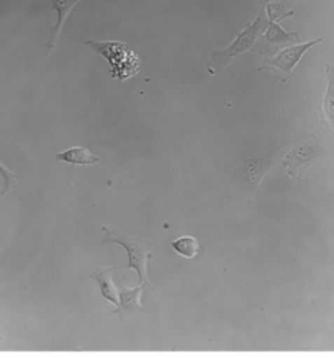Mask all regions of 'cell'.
<instances>
[{
  "label": "cell",
  "mask_w": 334,
  "mask_h": 358,
  "mask_svg": "<svg viewBox=\"0 0 334 358\" xmlns=\"http://www.w3.org/2000/svg\"><path fill=\"white\" fill-rule=\"evenodd\" d=\"M287 141L285 139H272L265 148L249 156L243 164H239L233 172L230 182V196L236 201L251 203L260 182L270 169L279 161H282Z\"/></svg>",
  "instance_id": "6da1fadb"
},
{
  "label": "cell",
  "mask_w": 334,
  "mask_h": 358,
  "mask_svg": "<svg viewBox=\"0 0 334 358\" xmlns=\"http://www.w3.org/2000/svg\"><path fill=\"white\" fill-rule=\"evenodd\" d=\"M324 156H328V151L313 134L298 133L287 141L282 164L284 167H287L290 177L295 180H302L305 172Z\"/></svg>",
  "instance_id": "7a4b0ae2"
},
{
  "label": "cell",
  "mask_w": 334,
  "mask_h": 358,
  "mask_svg": "<svg viewBox=\"0 0 334 358\" xmlns=\"http://www.w3.org/2000/svg\"><path fill=\"white\" fill-rule=\"evenodd\" d=\"M267 23L269 18L267 13H265V6L263 3V8H260L258 18H256L253 23H249V25H246L243 28V31L238 33L236 40L231 43L226 50L213 51L210 61H208V72H210V74H218V72L225 71L236 57L253 50L258 38L263 35L265 28H267Z\"/></svg>",
  "instance_id": "3957f363"
},
{
  "label": "cell",
  "mask_w": 334,
  "mask_h": 358,
  "mask_svg": "<svg viewBox=\"0 0 334 358\" xmlns=\"http://www.w3.org/2000/svg\"><path fill=\"white\" fill-rule=\"evenodd\" d=\"M105 239L102 241L104 244H118L127 250L128 255V268H133L138 272L139 283L146 285L148 288H154L153 283L149 282L148 277V260L151 259V250L154 248L153 243L143 239V237H137L127 232L117 229V227L104 226Z\"/></svg>",
  "instance_id": "277c9868"
},
{
  "label": "cell",
  "mask_w": 334,
  "mask_h": 358,
  "mask_svg": "<svg viewBox=\"0 0 334 358\" xmlns=\"http://www.w3.org/2000/svg\"><path fill=\"white\" fill-rule=\"evenodd\" d=\"M85 45L90 46L97 55L109 59L111 66V77H115V79H130L138 72V57L123 43L89 40L85 41Z\"/></svg>",
  "instance_id": "5b68a950"
},
{
  "label": "cell",
  "mask_w": 334,
  "mask_h": 358,
  "mask_svg": "<svg viewBox=\"0 0 334 358\" xmlns=\"http://www.w3.org/2000/svg\"><path fill=\"white\" fill-rule=\"evenodd\" d=\"M318 43H321V38L308 43H300V45L297 43V45L290 48H284V50L279 51L274 57L265 61L264 64L259 67V71H269L275 79H279L280 82H287L293 77L295 66L302 61L305 52H307L312 46L318 45Z\"/></svg>",
  "instance_id": "8992f818"
},
{
  "label": "cell",
  "mask_w": 334,
  "mask_h": 358,
  "mask_svg": "<svg viewBox=\"0 0 334 358\" xmlns=\"http://www.w3.org/2000/svg\"><path fill=\"white\" fill-rule=\"evenodd\" d=\"M120 303L118 308L115 311H111V316H118L122 321L125 319L133 316L137 313H144L146 308L139 303V298H141L143 293V283H139L138 287L134 288H128L125 285H120Z\"/></svg>",
  "instance_id": "52a82bcc"
},
{
  "label": "cell",
  "mask_w": 334,
  "mask_h": 358,
  "mask_svg": "<svg viewBox=\"0 0 334 358\" xmlns=\"http://www.w3.org/2000/svg\"><path fill=\"white\" fill-rule=\"evenodd\" d=\"M79 2H81V0H51L53 10L57 13V20H56V25L51 28L50 41L46 43V56L48 57H50L53 55V51H55V48L57 45V40H60V35L62 31V27H64V23L67 20V17H69L71 10Z\"/></svg>",
  "instance_id": "ba28073f"
},
{
  "label": "cell",
  "mask_w": 334,
  "mask_h": 358,
  "mask_svg": "<svg viewBox=\"0 0 334 358\" xmlns=\"http://www.w3.org/2000/svg\"><path fill=\"white\" fill-rule=\"evenodd\" d=\"M326 79H328V87H326V92H324V96L318 111H319L321 124L333 134L334 138V66L331 64H326Z\"/></svg>",
  "instance_id": "9c48e42d"
},
{
  "label": "cell",
  "mask_w": 334,
  "mask_h": 358,
  "mask_svg": "<svg viewBox=\"0 0 334 358\" xmlns=\"http://www.w3.org/2000/svg\"><path fill=\"white\" fill-rule=\"evenodd\" d=\"M115 268L117 267L95 268L90 272V278L95 280V282L99 283L102 296H104L106 301H110L111 304H115V306H117V304L120 303V289L117 288V285H115L113 278H111Z\"/></svg>",
  "instance_id": "30bf717a"
},
{
  "label": "cell",
  "mask_w": 334,
  "mask_h": 358,
  "mask_svg": "<svg viewBox=\"0 0 334 358\" xmlns=\"http://www.w3.org/2000/svg\"><path fill=\"white\" fill-rule=\"evenodd\" d=\"M300 36L297 33H287L282 30V27L279 25L277 22H269L267 28L264 30V38L263 45L267 48H275L280 45H293V43H298Z\"/></svg>",
  "instance_id": "8fae6325"
},
{
  "label": "cell",
  "mask_w": 334,
  "mask_h": 358,
  "mask_svg": "<svg viewBox=\"0 0 334 358\" xmlns=\"http://www.w3.org/2000/svg\"><path fill=\"white\" fill-rule=\"evenodd\" d=\"M57 162L71 164V166H97L100 159L94 156L87 148H71L60 154H56Z\"/></svg>",
  "instance_id": "7c38bea8"
},
{
  "label": "cell",
  "mask_w": 334,
  "mask_h": 358,
  "mask_svg": "<svg viewBox=\"0 0 334 358\" xmlns=\"http://www.w3.org/2000/svg\"><path fill=\"white\" fill-rule=\"evenodd\" d=\"M171 248L186 259H193L198 254V241L192 236H183L172 241Z\"/></svg>",
  "instance_id": "4fadbf2b"
},
{
  "label": "cell",
  "mask_w": 334,
  "mask_h": 358,
  "mask_svg": "<svg viewBox=\"0 0 334 358\" xmlns=\"http://www.w3.org/2000/svg\"><path fill=\"white\" fill-rule=\"evenodd\" d=\"M0 173H2L4 182H6V185H4V190H2V195H7V193L15 190L18 182H20V178H18L17 173L11 171V169H8L2 161H0Z\"/></svg>",
  "instance_id": "5bb4252c"
}]
</instances>
